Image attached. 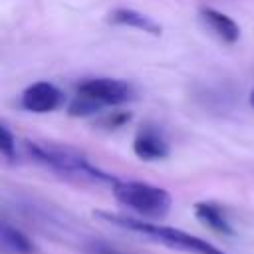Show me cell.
I'll use <instances>...</instances> for the list:
<instances>
[{"mask_svg":"<svg viewBox=\"0 0 254 254\" xmlns=\"http://www.w3.org/2000/svg\"><path fill=\"white\" fill-rule=\"evenodd\" d=\"M26 149L30 153V157L48 167L50 171L73 179V181H85V183H97V185H115V177L107 175L105 171L97 169L95 165L89 163V159L67 147V145H58V143H38V141H28Z\"/></svg>","mask_w":254,"mask_h":254,"instance_id":"cell-1","label":"cell"},{"mask_svg":"<svg viewBox=\"0 0 254 254\" xmlns=\"http://www.w3.org/2000/svg\"><path fill=\"white\" fill-rule=\"evenodd\" d=\"M93 214L97 218L109 222V224L121 226V228L129 230V232H135V234H143V236H147L151 240H157V242H161V244H165L167 248H173V250H181V252H187V254H226L220 248H216L214 244H210V242H206L198 236H192L185 230L173 228V226H163V224L141 220V218H135V216H129V214H115V212H105V210H95Z\"/></svg>","mask_w":254,"mask_h":254,"instance_id":"cell-2","label":"cell"},{"mask_svg":"<svg viewBox=\"0 0 254 254\" xmlns=\"http://www.w3.org/2000/svg\"><path fill=\"white\" fill-rule=\"evenodd\" d=\"M198 16H200V22L204 24V28L210 30L218 40H222L226 44H234L240 38V28L230 16H226L214 8H202L198 12Z\"/></svg>","mask_w":254,"mask_h":254,"instance_id":"cell-7","label":"cell"},{"mask_svg":"<svg viewBox=\"0 0 254 254\" xmlns=\"http://www.w3.org/2000/svg\"><path fill=\"white\" fill-rule=\"evenodd\" d=\"M89 252L91 254H127V252H123V250H119L111 244H103V242H93L89 246Z\"/></svg>","mask_w":254,"mask_h":254,"instance_id":"cell-12","label":"cell"},{"mask_svg":"<svg viewBox=\"0 0 254 254\" xmlns=\"http://www.w3.org/2000/svg\"><path fill=\"white\" fill-rule=\"evenodd\" d=\"M133 153L141 161H159L169 155V143L155 125H141L133 139Z\"/></svg>","mask_w":254,"mask_h":254,"instance_id":"cell-6","label":"cell"},{"mask_svg":"<svg viewBox=\"0 0 254 254\" xmlns=\"http://www.w3.org/2000/svg\"><path fill=\"white\" fill-rule=\"evenodd\" d=\"M250 105L254 107V89H252V93H250Z\"/></svg>","mask_w":254,"mask_h":254,"instance_id":"cell-13","label":"cell"},{"mask_svg":"<svg viewBox=\"0 0 254 254\" xmlns=\"http://www.w3.org/2000/svg\"><path fill=\"white\" fill-rule=\"evenodd\" d=\"M133 99V85L113 77H93L81 81L69 105L71 115H91L105 105H121Z\"/></svg>","mask_w":254,"mask_h":254,"instance_id":"cell-3","label":"cell"},{"mask_svg":"<svg viewBox=\"0 0 254 254\" xmlns=\"http://www.w3.org/2000/svg\"><path fill=\"white\" fill-rule=\"evenodd\" d=\"M22 107L32 113H48L60 107L62 103V91L50 83V81H36L28 85L20 99Z\"/></svg>","mask_w":254,"mask_h":254,"instance_id":"cell-5","label":"cell"},{"mask_svg":"<svg viewBox=\"0 0 254 254\" xmlns=\"http://www.w3.org/2000/svg\"><path fill=\"white\" fill-rule=\"evenodd\" d=\"M109 22L111 24H117V26L137 28V30L147 32V34H153V36H159L161 34V26L153 18H149V16L137 12V10H131V8H117V10H113L109 14Z\"/></svg>","mask_w":254,"mask_h":254,"instance_id":"cell-8","label":"cell"},{"mask_svg":"<svg viewBox=\"0 0 254 254\" xmlns=\"http://www.w3.org/2000/svg\"><path fill=\"white\" fill-rule=\"evenodd\" d=\"M111 190L117 202L147 218H163L173 204L169 190L141 181H115Z\"/></svg>","mask_w":254,"mask_h":254,"instance_id":"cell-4","label":"cell"},{"mask_svg":"<svg viewBox=\"0 0 254 254\" xmlns=\"http://www.w3.org/2000/svg\"><path fill=\"white\" fill-rule=\"evenodd\" d=\"M194 214L204 226L212 228L214 232L232 234V226H230L224 210L218 204H214V202H196L194 204Z\"/></svg>","mask_w":254,"mask_h":254,"instance_id":"cell-9","label":"cell"},{"mask_svg":"<svg viewBox=\"0 0 254 254\" xmlns=\"http://www.w3.org/2000/svg\"><path fill=\"white\" fill-rule=\"evenodd\" d=\"M0 151L6 159H14L16 155V139L6 125H0Z\"/></svg>","mask_w":254,"mask_h":254,"instance_id":"cell-11","label":"cell"},{"mask_svg":"<svg viewBox=\"0 0 254 254\" xmlns=\"http://www.w3.org/2000/svg\"><path fill=\"white\" fill-rule=\"evenodd\" d=\"M0 242H2V248L12 254H36L38 252L36 244L22 230L14 228L8 222H2L0 226Z\"/></svg>","mask_w":254,"mask_h":254,"instance_id":"cell-10","label":"cell"}]
</instances>
